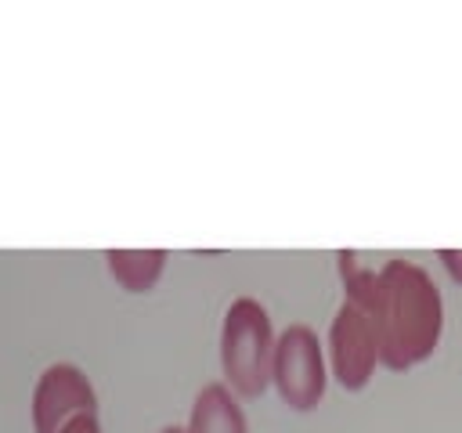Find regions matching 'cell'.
Returning a JSON list of instances; mask_svg holds the SVG:
<instances>
[{"instance_id": "1", "label": "cell", "mask_w": 462, "mask_h": 433, "mask_svg": "<svg viewBox=\"0 0 462 433\" xmlns=\"http://www.w3.org/2000/svg\"><path fill=\"white\" fill-rule=\"evenodd\" d=\"M339 274L346 285V303L372 318L379 361L390 372H408L437 350L444 307L433 278L419 263L386 260L379 271H368L354 253H339Z\"/></svg>"}, {"instance_id": "2", "label": "cell", "mask_w": 462, "mask_h": 433, "mask_svg": "<svg viewBox=\"0 0 462 433\" xmlns=\"http://www.w3.org/2000/svg\"><path fill=\"white\" fill-rule=\"evenodd\" d=\"M274 332L267 310L253 296H238L220 321V368L238 397H260L274 368Z\"/></svg>"}, {"instance_id": "3", "label": "cell", "mask_w": 462, "mask_h": 433, "mask_svg": "<svg viewBox=\"0 0 462 433\" xmlns=\"http://www.w3.org/2000/svg\"><path fill=\"white\" fill-rule=\"evenodd\" d=\"M271 382L289 408H296V411L318 408V401L325 393V354H321L314 328L289 325L278 336Z\"/></svg>"}, {"instance_id": "4", "label": "cell", "mask_w": 462, "mask_h": 433, "mask_svg": "<svg viewBox=\"0 0 462 433\" xmlns=\"http://www.w3.org/2000/svg\"><path fill=\"white\" fill-rule=\"evenodd\" d=\"M379 361V336H375V325L372 318L354 307V303H343L328 325V368L332 375L339 379L343 390H361L372 372H375Z\"/></svg>"}, {"instance_id": "5", "label": "cell", "mask_w": 462, "mask_h": 433, "mask_svg": "<svg viewBox=\"0 0 462 433\" xmlns=\"http://www.w3.org/2000/svg\"><path fill=\"white\" fill-rule=\"evenodd\" d=\"M83 415H97V397L90 379L76 364H51L32 390L36 433H65Z\"/></svg>"}, {"instance_id": "6", "label": "cell", "mask_w": 462, "mask_h": 433, "mask_svg": "<svg viewBox=\"0 0 462 433\" xmlns=\"http://www.w3.org/2000/svg\"><path fill=\"white\" fill-rule=\"evenodd\" d=\"M188 433H245V415L224 382L202 386L188 415Z\"/></svg>"}, {"instance_id": "7", "label": "cell", "mask_w": 462, "mask_h": 433, "mask_svg": "<svg viewBox=\"0 0 462 433\" xmlns=\"http://www.w3.org/2000/svg\"><path fill=\"white\" fill-rule=\"evenodd\" d=\"M108 271L112 278L126 289V292H148L162 267H166V253L162 249H108Z\"/></svg>"}, {"instance_id": "8", "label": "cell", "mask_w": 462, "mask_h": 433, "mask_svg": "<svg viewBox=\"0 0 462 433\" xmlns=\"http://www.w3.org/2000/svg\"><path fill=\"white\" fill-rule=\"evenodd\" d=\"M437 256H440V263L448 267V274L462 285V249H440Z\"/></svg>"}, {"instance_id": "9", "label": "cell", "mask_w": 462, "mask_h": 433, "mask_svg": "<svg viewBox=\"0 0 462 433\" xmlns=\"http://www.w3.org/2000/svg\"><path fill=\"white\" fill-rule=\"evenodd\" d=\"M65 433H101V426H97V415H83V419H76Z\"/></svg>"}, {"instance_id": "10", "label": "cell", "mask_w": 462, "mask_h": 433, "mask_svg": "<svg viewBox=\"0 0 462 433\" xmlns=\"http://www.w3.org/2000/svg\"><path fill=\"white\" fill-rule=\"evenodd\" d=\"M159 433H188V426L180 429V426H166V429H159Z\"/></svg>"}]
</instances>
